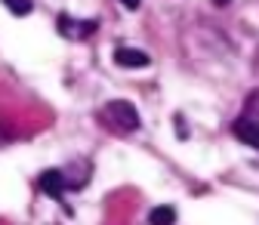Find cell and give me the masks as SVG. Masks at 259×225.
Here are the masks:
<instances>
[{"label":"cell","mask_w":259,"mask_h":225,"mask_svg":"<svg viewBox=\"0 0 259 225\" xmlns=\"http://www.w3.org/2000/svg\"><path fill=\"white\" fill-rule=\"evenodd\" d=\"M241 117H247V120L259 123V89H253L247 99H244V111H241Z\"/></svg>","instance_id":"obj_7"},{"label":"cell","mask_w":259,"mask_h":225,"mask_svg":"<svg viewBox=\"0 0 259 225\" xmlns=\"http://www.w3.org/2000/svg\"><path fill=\"white\" fill-rule=\"evenodd\" d=\"M120 4H123L126 10H139V4H142V0H120Z\"/></svg>","instance_id":"obj_9"},{"label":"cell","mask_w":259,"mask_h":225,"mask_svg":"<svg viewBox=\"0 0 259 225\" xmlns=\"http://www.w3.org/2000/svg\"><path fill=\"white\" fill-rule=\"evenodd\" d=\"M213 4H216V7H225V4H232V0H213Z\"/></svg>","instance_id":"obj_10"},{"label":"cell","mask_w":259,"mask_h":225,"mask_svg":"<svg viewBox=\"0 0 259 225\" xmlns=\"http://www.w3.org/2000/svg\"><path fill=\"white\" fill-rule=\"evenodd\" d=\"M176 222V210L173 207H154L151 213H148V225H173Z\"/></svg>","instance_id":"obj_6"},{"label":"cell","mask_w":259,"mask_h":225,"mask_svg":"<svg viewBox=\"0 0 259 225\" xmlns=\"http://www.w3.org/2000/svg\"><path fill=\"white\" fill-rule=\"evenodd\" d=\"M232 133H235L244 145L259 148V123H253V120H247V117H238V120L232 123Z\"/></svg>","instance_id":"obj_5"},{"label":"cell","mask_w":259,"mask_h":225,"mask_svg":"<svg viewBox=\"0 0 259 225\" xmlns=\"http://www.w3.org/2000/svg\"><path fill=\"white\" fill-rule=\"evenodd\" d=\"M40 188L47 191L50 198H62L65 191H68V179H65L62 170H47V173L40 176Z\"/></svg>","instance_id":"obj_4"},{"label":"cell","mask_w":259,"mask_h":225,"mask_svg":"<svg viewBox=\"0 0 259 225\" xmlns=\"http://www.w3.org/2000/svg\"><path fill=\"white\" fill-rule=\"evenodd\" d=\"M114 62H117L120 68H145L151 59H148L142 50H133V47H117V50H114Z\"/></svg>","instance_id":"obj_3"},{"label":"cell","mask_w":259,"mask_h":225,"mask_svg":"<svg viewBox=\"0 0 259 225\" xmlns=\"http://www.w3.org/2000/svg\"><path fill=\"white\" fill-rule=\"evenodd\" d=\"M105 120L114 126V130H120V133H136L139 126H142L139 111L130 105L126 99H111V102L105 105Z\"/></svg>","instance_id":"obj_1"},{"label":"cell","mask_w":259,"mask_h":225,"mask_svg":"<svg viewBox=\"0 0 259 225\" xmlns=\"http://www.w3.org/2000/svg\"><path fill=\"white\" fill-rule=\"evenodd\" d=\"M4 4H7V10L13 16H28L31 10H34V0H4Z\"/></svg>","instance_id":"obj_8"},{"label":"cell","mask_w":259,"mask_h":225,"mask_svg":"<svg viewBox=\"0 0 259 225\" xmlns=\"http://www.w3.org/2000/svg\"><path fill=\"white\" fill-rule=\"evenodd\" d=\"M96 19H87V22H74L71 16H59V34L62 37H68V40H83L90 37L93 31H96Z\"/></svg>","instance_id":"obj_2"}]
</instances>
